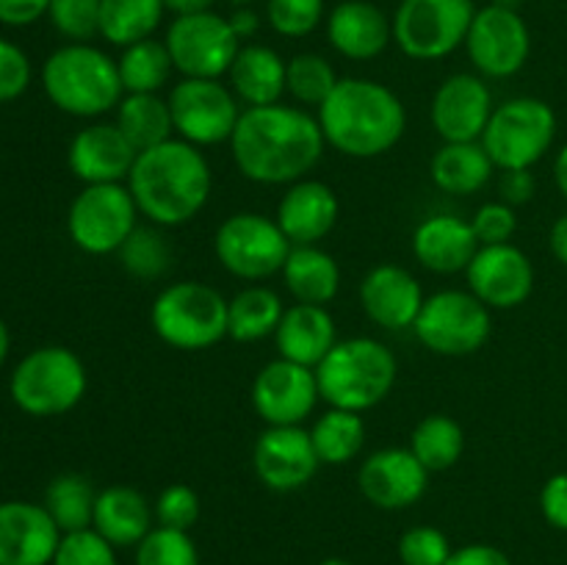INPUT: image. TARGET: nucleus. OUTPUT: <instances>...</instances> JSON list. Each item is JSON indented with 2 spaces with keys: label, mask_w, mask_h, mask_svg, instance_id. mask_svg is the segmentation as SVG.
Segmentation results:
<instances>
[{
  "label": "nucleus",
  "mask_w": 567,
  "mask_h": 565,
  "mask_svg": "<svg viewBox=\"0 0 567 565\" xmlns=\"http://www.w3.org/2000/svg\"><path fill=\"white\" fill-rule=\"evenodd\" d=\"M554 183H557L559 194L567 199V142L559 147L557 158H554Z\"/></svg>",
  "instance_id": "56"
},
{
  "label": "nucleus",
  "mask_w": 567,
  "mask_h": 565,
  "mask_svg": "<svg viewBox=\"0 0 567 565\" xmlns=\"http://www.w3.org/2000/svg\"><path fill=\"white\" fill-rule=\"evenodd\" d=\"M399 377V360L388 343L369 336L338 338L324 360L316 366L319 393L330 408L365 410L391 397Z\"/></svg>",
  "instance_id": "5"
},
{
  "label": "nucleus",
  "mask_w": 567,
  "mask_h": 565,
  "mask_svg": "<svg viewBox=\"0 0 567 565\" xmlns=\"http://www.w3.org/2000/svg\"><path fill=\"white\" fill-rule=\"evenodd\" d=\"M227 3H230L233 9H241V6H252L255 0H227Z\"/></svg>",
  "instance_id": "60"
},
{
  "label": "nucleus",
  "mask_w": 567,
  "mask_h": 565,
  "mask_svg": "<svg viewBox=\"0 0 567 565\" xmlns=\"http://www.w3.org/2000/svg\"><path fill=\"white\" fill-rule=\"evenodd\" d=\"M138 208L127 183H94L75 194L66 210V233L86 255L120 253L138 227Z\"/></svg>",
  "instance_id": "12"
},
{
  "label": "nucleus",
  "mask_w": 567,
  "mask_h": 565,
  "mask_svg": "<svg viewBox=\"0 0 567 565\" xmlns=\"http://www.w3.org/2000/svg\"><path fill=\"white\" fill-rule=\"evenodd\" d=\"M452 543L437 526L421 524L399 537V559L402 565H446L452 557Z\"/></svg>",
  "instance_id": "45"
},
{
  "label": "nucleus",
  "mask_w": 567,
  "mask_h": 565,
  "mask_svg": "<svg viewBox=\"0 0 567 565\" xmlns=\"http://www.w3.org/2000/svg\"><path fill=\"white\" fill-rule=\"evenodd\" d=\"M155 524L169 526V530L188 532L199 518V496L186 482H172L158 493L153 504Z\"/></svg>",
  "instance_id": "46"
},
{
  "label": "nucleus",
  "mask_w": 567,
  "mask_h": 565,
  "mask_svg": "<svg viewBox=\"0 0 567 565\" xmlns=\"http://www.w3.org/2000/svg\"><path fill=\"white\" fill-rule=\"evenodd\" d=\"M327 147L347 158H380L402 142L408 109L391 86L371 78H341L316 109Z\"/></svg>",
  "instance_id": "3"
},
{
  "label": "nucleus",
  "mask_w": 567,
  "mask_h": 565,
  "mask_svg": "<svg viewBox=\"0 0 567 565\" xmlns=\"http://www.w3.org/2000/svg\"><path fill=\"white\" fill-rule=\"evenodd\" d=\"M9 349H11L9 327H6V321L0 319V366H3V363H6V358H9Z\"/></svg>",
  "instance_id": "57"
},
{
  "label": "nucleus",
  "mask_w": 567,
  "mask_h": 565,
  "mask_svg": "<svg viewBox=\"0 0 567 565\" xmlns=\"http://www.w3.org/2000/svg\"><path fill=\"white\" fill-rule=\"evenodd\" d=\"M94 502H97V491L92 482L83 474H59L44 491V510L55 526L64 532L89 530L94 518Z\"/></svg>",
  "instance_id": "38"
},
{
  "label": "nucleus",
  "mask_w": 567,
  "mask_h": 565,
  "mask_svg": "<svg viewBox=\"0 0 567 565\" xmlns=\"http://www.w3.org/2000/svg\"><path fill=\"white\" fill-rule=\"evenodd\" d=\"M446 565H513V559L491 543H468V546L454 548Z\"/></svg>",
  "instance_id": "52"
},
{
  "label": "nucleus",
  "mask_w": 567,
  "mask_h": 565,
  "mask_svg": "<svg viewBox=\"0 0 567 565\" xmlns=\"http://www.w3.org/2000/svg\"><path fill=\"white\" fill-rule=\"evenodd\" d=\"M125 94H158L172 81V55L161 39H142V42L122 48L116 59Z\"/></svg>",
  "instance_id": "36"
},
{
  "label": "nucleus",
  "mask_w": 567,
  "mask_h": 565,
  "mask_svg": "<svg viewBox=\"0 0 567 565\" xmlns=\"http://www.w3.org/2000/svg\"><path fill=\"white\" fill-rule=\"evenodd\" d=\"M252 469L269 491L291 493L308 485L321 469L310 430L299 427H266L252 446Z\"/></svg>",
  "instance_id": "19"
},
{
  "label": "nucleus",
  "mask_w": 567,
  "mask_h": 565,
  "mask_svg": "<svg viewBox=\"0 0 567 565\" xmlns=\"http://www.w3.org/2000/svg\"><path fill=\"white\" fill-rule=\"evenodd\" d=\"M216 0H164L166 11H172L175 17H188V14H203V11H214Z\"/></svg>",
  "instance_id": "55"
},
{
  "label": "nucleus",
  "mask_w": 567,
  "mask_h": 565,
  "mask_svg": "<svg viewBox=\"0 0 567 565\" xmlns=\"http://www.w3.org/2000/svg\"><path fill=\"white\" fill-rule=\"evenodd\" d=\"M50 0H0V22L3 25H31L48 14Z\"/></svg>",
  "instance_id": "51"
},
{
  "label": "nucleus",
  "mask_w": 567,
  "mask_h": 565,
  "mask_svg": "<svg viewBox=\"0 0 567 565\" xmlns=\"http://www.w3.org/2000/svg\"><path fill=\"white\" fill-rule=\"evenodd\" d=\"M155 510L142 491L109 485L97 493L92 526L116 548H136L153 532Z\"/></svg>",
  "instance_id": "28"
},
{
  "label": "nucleus",
  "mask_w": 567,
  "mask_h": 565,
  "mask_svg": "<svg viewBox=\"0 0 567 565\" xmlns=\"http://www.w3.org/2000/svg\"><path fill=\"white\" fill-rule=\"evenodd\" d=\"M493 172L496 164L482 142H443L430 161L432 183L452 197L480 194L491 183Z\"/></svg>",
  "instance_id": "31"
},
{
  "label": "nucleus",
  "mask_w": 567,
  "mask_h": 565,
  "mask_svg": "<svg viewBox=\"0 0 567 565\" xmlns=\"http://www.w3.org/2000/svg\"><path fill=\"white\" fill-rule=\"evenodd\" d=\"M465 53L482 78L518 75L532 55V33L520 11L485 6L476 9L474 22L465 37Z\"/></svg>",
  "instance_id": "15"
},
{
  "label": "nucleus",
  "mask_w": 567,
  "mask_h": 565,
  "mask_svg": "<svg viewBox=\"0 0 567 565\" xmlns=\"http://www.w3.org/2000/svg\"><path fill=\"white\" fill-rule=\"evenodd\" d=\"M116 255H120L122 269L136 277V280H161L172 269V260H175L169 238L164 236L158 225H138Z\"/></svg>",
  "instance_id": "40"
},
{
  "label": "nucleus",
  "mask_w": 567,
  "mask_h": 565,
  "mask_svg": "<svg viewBox=\"0 0 567 565\" xmlns=\"http://www.w3.org/2000/svg\"><path fill=\"white\" fill-rule=\"evenodd\" d=\"M468 291L491 310L520 308L535 291V264L520 247L491 244L480 247L465 269Z\"/></svg>",
  "instance_id": "17"
},
{
  "label": "nucleus",
  "mask_w": 567,
  "mask_h": 565,
  "mask_svg": "<svg viewBox=\"0 0 567 565\" xmlns=\"http://www.w3.org/2000/svg\"><path fill=\"white\" fill-rule=\"evenodd\" d=\"M227 302L230 299L208 282H172L155 297L150 325L166 347L203 352L227 338Z\"/></svg>",
  "instance_id": "6"
},
{
  "label": "nucleus",
  "mask_w": 567,
  "mask_h": 565,
  "mask_svg": "<svg viewBox=\"0 0 567 565\" xmlns=\"http://www.w3.org/2000/svg\"><path fill=\"white\" fill-rule=\"evenodd\" d=\"M291 247L277 219L258 210L230 214L214 236V253L221 269L244 282H264L280 275Z\"/></svg>",
  "instance_id": "9"
},
{
  "label": "nucleus",
  "mask_w": 567,
  "mask_h": 565,
  "mask_svg": "<svg viewBox=\"0 0 567 565\" xmlns=\"http://www.w3.org/2000/svg\"><path fill=\"white\" fill-rule=\"evenodd\" d=\"M493 6H502V9H509V11H520L524 0H493Z\"/></svg>",
  "instance_id": "58"
},
{
  "label": "nucleus",
  "mask_w": 567,
  "mask_h": 565,
  "mask_svg": "<svg viewBox=\"0 0 567 565\" xmlns=\"http://www.w3.org/2000/svg\"><path fill=\"white\" fill-rule=\"evenodd\" d=\"M319 565H352V563H349V559H343V557H327V559H321Z\"/></svg>",
  "instance_id": "59"
},
{
  "label": "nucleus",
  "mask_w": 567,
  "mask_h": 565,
  "mask_svg": "<svg viewBox=\"0 0 567 565\" xmlns=\"http://www.w3.org/2000/svg\"><path fill=\"white\" fill-rule=\"evenodd\" d=\"M166 100L175 136L199 150L230 142L244 111L241 100L221 78H181Z\"/></svg>",
  "instance_id": "13"
},
{
  "label": "nucleus",
  "mask_w": 567,
  "mask_h": 565,
  "mask_svg": "<svg viewBox=\"0 0 567 565\" xmlns=\"http://www.w3.org/2000/svg\"><path fill=\"white\" fill-rule=\"evenodd\" d=\"M415 338L441 358H465L480 352L493 332V316L485 302L463 288H443L424 299L413 325Z\"/></svg>",
  "instance_id": "10"
},
{
  "label": "nucleus",
  "mask_w": 567,
  "mask_h": 565,
  "mask_svg": "<svg viewBox=\"0 0 567 565\" xmlns=\"http://www.w3.org/2000/svg\"><path fill=\"white\" fill-rule=\"evenodd\" d=\"M164 14V0H103L100 37L114 48H131L142 39H153Z\"/></svg>",
  "instance_id": "35"
},
{
  "label": "nucleus",
  "mask_w": 567,
  "mask_h": 565,
  "mask_svg": "<svg viewBox=\"0 0 567 565\" xmlns=\"http://www.w3.org/2000/svg\"><path fill=\"white\" fill-rule=\"evenodd\" d=\"M474 14V0H402L391 20L393 42L408 59L441 61L463 48Z\"/></svg>",
  "instance_id": "11"
},
{
  "label": "nucleus",
  "mask_w": 567,
  "mask_h": 565,
  "mask_svg": "<svg viewBox=\"0 0 567 565\" xmlns=\"http://www.w3.org/2000/svg\"><path fill=\"white\" fill-rule=\"evenodd\" d=\"M332 50L349 61H371L393 42V22L369 0H343L327 17Z\"/></svg>",
  "instance_id": "26"
},
{
  "label": "nucleus",
  "mask_w": 567,
  "mask_h": 565,
  "mask_svg": "<svg viewBox=\"0 0 567 565\" xmlns=\"http://www.w3.org/2000/svg\"><path fill=\"white\" fill-rule=\"evenodd\" d=\"M358 487L374 507L408 510L424 499L430 471L410 452V446H385L360 463Z\"/></svg>",
  "instance_id": "20"
},
{
  "label": "nucleus",
  "mask_w": 567,
  "mask_h": 565,
  "mask_svg": "<svg viewBox=\"0 0 567 565\" xmlns=\"http://www.w3.org/2000/svg\"><path fill=\"white\" fill-rule=\"evenodd\" d=\"M424 288L419 277L396 264H380L360 280V305L369 321L382 330H408L424 308Z\"/></svg>",
  "instance_id": "21"
},
{
  "label": "nucleus",
  "mask_w": 567,
  "mask_h": 565,
  "mask_svg": "<svg viewBox=\"0 0 567 565\" xmlns=\"http://www.w3.org/2000/svg\"><path fill=\"white\" fill-rule=\"evenodd\" d=\"M280 277L293 302L330 305L341 291V266L319 244L291 247Z\"/></svg>",
  "instance_id": "30"
},
{
  "label": "nucleus",
  "mask_w": 567,
  "mask_h": 565,
  "mask_svg": "<svg viewBox=\"0 0 567 565\" xmlns=\"http://www.w3.org/2000/svg\"><path fill=\"white\" fill-rule=\"evenodd\" d=\"M136 565H199L197 543L183 530L153 526L136 546Z\"/></svg>",
  "instance_id": "41"
},
{
  "label": "nucleus",
  "mask_w": 567,
  "mask_h": 565,
  "mask_svg": "<svg viewBox=\"0 0 567 565\" xmlns=\"http://www.w3.org/2000/svg\"><path fill=\"white\" fill-rule=\"evenodd\" d=\"M282 314H286V305L280 294L264 282H252L227 302V336L241 343L264 341L269 336L275 338Z\"/></svg>",
  "instance_id": "32"
},
{
  "label": "nucleus",
  "mask_w": 567,
  "mask_h": 565,
  "mask_svg": "<svg viewBox=\"0 0 567 565\" xmlns=\"http://www.w3.org/2000/svg\"><path fill=\"white\" fill-rule=\"evenodd\" d=\"M125 183L138 214L150 225L181 227L208 205L214 170L203 150L175 136L158 147L142 150Z\"/></svg>",
  "instance_id": "2"
},
{
  "label": "nucleus",
  "mask_w": 567,
  "mask_h": 565,
  "mask_svg": "<svg viewBox=\"0 0 567 565\" xmlns=\"http://www.w3.org/2000/svg\"><path fill=\"white\" fill-rule=\"evenodd\" d=\"M540 513L554 530L567 532V471L546 480L540 491Z\"/></svg>",
  "instance_id": "49"
},
{
  "label": "nucleus",
  "mask_w": 567,
  "mask_h": 565,
  "mask_svg": "<svg viewBox=\"0 0 567 565\" xmlns=\"http://www.w3.org/2000/svg\"><path fill=\"white\" fill-rule=\"evenodd\" d=\"M100 3L103 0H50L48 17L70 42H89L100 37Z\"/></svg>",
  "instance_id": "44"
},
{
  "label": "nucleus",
  "mask_w": 567,
  "mask_h": 565,
  "mask_svg": "<svg viewBox=\"0 0 567 565\" xmlns=\"http://www.w3.org/2000/svg\"><path fill=\"white\" fill-rule=\"evenodd\" d=\"M164 42L181 78L227 75L241 50V39L230 28V20L216 11L175 17Z\"/></svg>",
  "instance_id": "14"
},
{
  "label": "nucleus",
  "mask_w": 567,
  "mask_h": 565,
  "mask_svg": "<svg viewBox=\"0 0 567 565\" xmlns=\"http://www.w3.org/2000/svg\"><path fill=\"white\" fill-rule=\"evenodd\" d=\"M410 452L430 471H449L465 452V430L446 413H432L415 424L410 435Z\"/></svg>",
  "instance_id": "37"
},
{
  "label": "nucleus",
  "mask_w": 567,
  "mask_h": 565,
  "mask_svg": "<svg viewBox=\"0 0 567 565\" xmlns=\"http://www.w3.org/2000/svg\"><path fill=\"white\" fill-rule=\"evenodd\" d=\"M324 20V0H266V22L286 39H302Z\"/></svg>",
  "instance_id": "42"
},
{
  "label": "nucleus",
  "mask_w": 567,
  "mask_h": 565,
  "mask_svg": "<svg viewBox=\"0 0 567 565\" xmlns=\"http://www.w3.org/2000/svg\"><path fill=\"white\" fill-rule=\"evenodd\" d=\"M336 343L338 325L327 305H288L275 332L277 355L308 369H316Z\"/></svg>",
  "instance_id": "27"
},
{
  "label": "nucleus",
  "mask_w": 567,
  "mask_h": 565,
  "mask_svg": "<svg viewBox=\"0 0 567 565\" xmlns=\"http://www.w3.org/2000/svg\"><path fill=\"white\" fill-rule=\"evenodd\" d=\"M136 147L116 127V122H92L72 136L66 150L70 172L83 183H125L136 164Z\"/></svg>",
  "instance_id": "22"
},
{
  "label": "nucleus",
  "mask_w": 567,
  "mask_h": 565,
  "mask_svg": "<svg viewBox=\"0 0 567 565\" xmlns=\"http://www.w3.org/2000/svg\"><path fill=\"white\" fill-rule=\"evenodd\" d=\"M471 227H474L482 247H491V244H509L513 242L515 230H518V214H515L513 205L502 203V199H493V203L480 205V208L474 210Z\"/></svg>",
  "instance_id": "47"
},
{
  "label": "nucleus",
  "mask_w": 567,
  "mask_h": 565,
  "mask_svg": "<svg viewBox=\"0 0 567 565\" xmlns=\"http://www.w3.org/2000/svg\"><path fill=\"white\" fill-rule=\"evenodd\" d=\"M338 72L321 53H297L286 66V94L302 109H319L332 89L338 86Z\"/></svg>",
  "instance_id": "39"
},
{
  "label": "nucleus",
  "mask_w": 567,
  "mask_h": 565,
  "mask_svg": "<svg viewBox=\"0 0 567 565\" xmlns=\"http://www.w3.org/2000/svg\"><path fill=\"white\" fill-rule=\"evenodd\" d=\"M341 216V203L330 183L302 177L282 192L277 203V225L288 236L293 247L299 244H319L332 233Z\"/></svg>",
  "instance_id": "24"
},
{
  "label": "nucleus",
  "mask_w": 567,
  "mask_h": 565,
  "mask_svg": "<svg viewBox=\"0 0 567 565\" xmlns=\"http://www.w3.org/2000/svg\"><path fill=\"white\" fill-rule=\"evenodd\" d=\"M310 441L321 465H347L363 452L365 419L363 413L343 408H327L310 427Z\"/></svg>",
  "instance_id": "34"
},
{
  "label": "nucleus",
  "mask_w": 567,
  "mask_h": 565,
  "mask_svg": "<svg viewBox=\"0 0 567 565\" xmlns=\"http://www.w3.org/2000/svg\"><path fill=\"white\" fill-rule=\"evenodd\" d=\"M227 144L238 172L264 186H291L308 177L327 147L316 114L286 103L244 109Z\"/></svg>",
  "instance_id": "1"
},
{
  "label": "nucleus",
  "mask_w": 567,
  "mask_h": 565,
  "mask_svg": "<svg viewBox=\"0 0 567 565\" xmlns=\"http://www.w3.org/2000/svg\"><path fill=\"white\" fill-rule=\"evenodd\" d=\"M493 92L480 72H454L435 89L430 122L443 142H480L491 122Z\"/></svg>",
  "instance_id": "18"
},
{
  "label": "nucleus",
  "mask_w": 567,
  "mask_h": 565,
  "mask_svg": "<svg viewBox=\"0 0 567 565\" xmlns=\"http://www.w3.org/2000/svg\"><path fill=\"white\" fill-rule=\"evenodd\" d=\"M116 127L125 133L136 153L175 138L169 100L161 94H125L116 105Z\"/></svg>",
  "instance_id": "33"
},
{
  "label": "nucleus",
  "mask_w": 567,
  "mask_h": 565,
  "mask_svg": "<svg viewBox=\"0 0 567 565\" xmlns=\"http://www.w3.org/2000/svg\"><path fill=\"white\" fill-rule=\"evenodd\" d=\"M42 86L55 109L78 120H100L125 97L116 59L89 42L53 50L42 66Z\"/></svg>",
  "instance_id": "4"
},
{
  "label": "nucleus",
  "mask_w": 567,
  "mask_h": 565,
  "mask_svg": "<svg viewBox=\"0 0 567 565\" xmlns=\"http://www.w3.org/2000/svg\"><path fill=\"white\" fill-rule=\"evenodd\" d=\"M50 565H120L116 546H111L94 526L64 532Z\"/></svg>",
  "instance_id": "43"
},
{
  "label": "nucleus",
  "mask_w": 567,
  "mask_h": 565,
  "mask_svg": "<svg viewBox=\"0 0 567 565\" xmlns=\"http://www.w3.org/2000/svg\"><path fill=\"white\" fill-rule=\"evenodd\" d=\"M31 61L25 50L9 39H0V103H11L31 86Z\"/></svg>",
  "instance_id": "48"
},
{
  "label": "nucleus",
  "mask_w": 567,
  "mask_h": 565,
  "mask_svg": "<svg viewBox=\"0 0 567 565\" xmlns=\"http://www.w3.org/2000/svg\"><path fill=\"white\" fill-rule=\"evenodd\" d=\"M89 374L83 360L72 349L50 343L28 352L14 366L9 393L17 408L37 419L64 415L86 397Z\"/></svg>",
  "instance_id": "7"
},
{
  "label": "nucleus",
  "mask_w": 567,
  "mask_h": 565,
  "mask_svg": "<svg viewBox=\"0 0 567 565\" xmlns=\"http://www.w3.org/2000/svg\"><path fill=\"white\" fill-rule=\"evenodd\" d=\"M286 66L288 61L269 44H241L230 72L227 86L233 89L244 109L275 105L286 97Z\"/></svg>",
  "instance_id": "29"
},
{
  "label": "nucleus",
  "mask_w": 567,
  "mask_h": 565,
  "mask_svg": "<svg viewBox=\"0 0 567 565\" xmlns=\"http://www.w3.org/2000/svg\"><path fill=\"white\" fill-rule=\"evenodd\" d=\"M471 219L460 214H432L413 230V255L432 275H460L480 253Z\"/></svg>",
  "instance_id": "25"
},
{
  "label": "nucleus",
  "mask_w": 567,
  "mask_h": 565,
  "mask_svg": "<svg viewBox=\"0 0 567 565\" xmlns=\"http://www.w3.org/2000/svg\"><path fill=\"white\" fill-rule=\"evenodd\" d=\"M537 192L535 172L532 170H504L498 172V199L513 208L532 203Z\"/></svg>",
  "instance_id": "50"
},
{
  "label": "nucleus",
  "mask_w": 567,
  "mask_h": 565,
  "mask_svg": "<svg viewBox=\"0 0 567 565\" xmlns=\"http://www.w3.org/2000/svg\"><path fill=\"white\" fill-rule=\"evenodd\" d=\"M548 247H551L554 258H557L563 266H567V210L551 225V233H548Z\"/></svg>",
  "instance_id": "54"
},
{
  "label": "nucleus",
  "mask_w": 567,
  "mask_h": 565,
  "mask_svg": "<svg viewBox=\"0 0 567 565\" xmlns=\"http://www.w3.org/2000/svg\"><path fill=\"white\" fill-rule=\"evenodd\" d=\"M230 20V28L236 31V37L241 42L252 39L255 33L260 31V14L252 9V6H241V9H233V14L227 17Z\"/></svg>",
  "instance_id": "53"
},
{
  "label": "nucleus",
  "mask_w": 567,
  "mask_h": 565,
  "mask_svg": "<svg viewBox=\"0 0 567 565\" xmlns=\"http://www.w3.org/2000/svg\"><path fill=\"white\" fill-rule=\"evenodd\" d=\"M249 399H252V410L266 427L305 424V419L313 413L321 399L316 369L291 363L286 358L269 360L255 374Z\"/></svg>",
  "instance_id": "16"
},
{
  "label": "nucleus",
  "mask_w": 567,
  "mask_h": 565,
  "mask_svg": "<svg viewBox=\"0 0 567 565\" xmlns=\"http://www.w3.org/2000/svg\"><path fill=\"white\" fill-rule=\"evenodd\" d=\"M59 541L44 504L0 502V565H50Z\"/></svg>",
  "instance_id": "23"
},
{
  "label": "nucleus",
  "mask_w": 567,
  "mask_h": 565,
  "mask_svg": "<svg viewBox=\"0 0 567 565\" xmlns=\"http://www.w3.org/2000/svg\"><path fill=\"white\" fill-rule=\"evenodd\" d=\"M557 138V114L551 105L540 97H509L493 109L491 122L480 142L485 144L487 155L504 170H532L540 164L554 147Z\"/></svg>",
  "instance_id": "8"
}]
</instances>
